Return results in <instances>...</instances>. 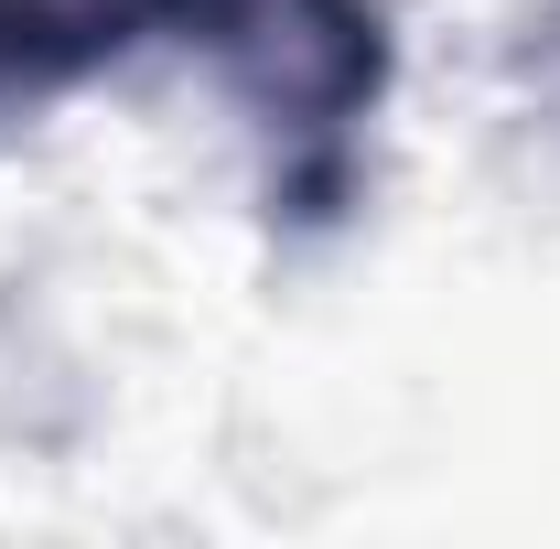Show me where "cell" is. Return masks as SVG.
I'll return each instance as SVG.
<instances>
[{"label":"cell","instance_id":"7a4b0ae2","mask_svg":"<svg viewBox=\"0 0 560 549\" xmlns=\"http://www.w3.org/2000/svg\"><path fill=\"white\" fill-rule=\"evenodd\" d=\"M22 22H33V66H44V86H66V75L130 55L140 33L184 22V0H22Z\"/></svg>","mask_w":560,"mask_h":549},{"label":"cell","instance_id":"3957f363","mask_svg":"<svg viewBox=\"0 0 560 549\" xmlns=\"http://www.w3.org/2000/svg\"><path fill=\"white\" fill-rule=\"evenodd\" d=\"M11 86H22V97L44 86V66H33V22H22V0H0V97H11Z\"/></svg>","mask_w":560,"mask_h":549},{"label":"cell","instance_id":"6da1fadb","mask_svg":"<svg viewBox=\"0 0 560 549\" xmlns=\"http://www.w3.org/2000/svg\"><path fill=\"white\" fill-rule=\"evenodd\" d=\"M184 33H206L226 97L280 140L270 206L324 215L355 184V119L388 97V11L377 0H184Z\"/></svg>","mask_w":560,"mask_h":549}]
</instances>
